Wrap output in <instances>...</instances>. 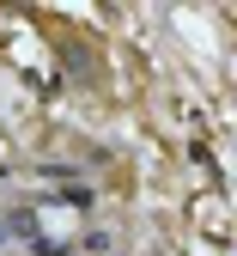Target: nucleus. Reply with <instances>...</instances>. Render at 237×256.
I'll return each instance as SVG.
<instances>
[{"label": "nucleus", "instance_id": "obj_1", "mask_svg": "<svg viewBox=\"0 0 237 256\" xmlns=\"http://www.w3.org/2000/svg\"><path fill=\"white\" fill-rule=\"evenodd\" d=\"M0 238H6V220H0Z\"/></svg>", "mask_w": 237, "mask_h": 256}]
</instances>
